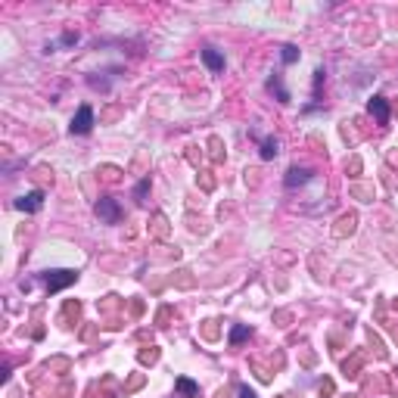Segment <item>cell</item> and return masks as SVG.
Masks as SVG:
<instances>
[{"instance_id":"obj_1","label":"cell","mask_w":398,"mask_h":398,"mask_svg":"<svg viewBox=\"0 0 398 398\" xmlns=\"http://www.w3.org/2000/svg\"><path fill=\"white\" fill-rule=\"evenodd\" d=\"M47 290L50 293H59V290H65V286H72L75 280H78V274L75 271H47Z\"/></svg>"},{"instance_id":"obj_2","label":"cell","mask_w":398,"mask_h":398,"mask_svg":"<svg viewBox=\"0 0 398 398\" xmlns=\"http://www.w3.org/2000/svg\"><path fill=\"white\" fill-rule=\"evenodd\" d=\"M90 128H94V109L81 106L78 112H75V118H72V134H87Z\"/></svg>"},{"instance_id":"obj_3","label":"cell","mask_w":398,"mask_h":398,"mask_svg":"<svg viewBox=\"0 0 398 398\" xmlns=\"http://www.w3.org/2000/svg\"><path fill=\"white\" fill-rule=\"evenodd\" d=\"M97 215L103 218L106 224H118V221H122V211H118L115 199H100L97 202Z\"/></svg>"},{"instance_id":"obj_4","label":"cell","mask_w":398,"mask_h":398,"mask_svg":"<svg viewBox=\"0 0 398 398\" xmlns=\"http://www.w3.org/2000/svg\"><path fill=\"white\" fill-rule=\"evenodd\" d=\"M41 206H44V193H41V190H31L28 196L16 199V209H19V211H38Z\"/></svg>"},{"instance_id":"obj_5","label":"cell","mask_w":398,"mask_h":398,"mask_svg":"<svg viewBox=\"0 0 398 398\" xmlns=\"http://www.w3.org/2000/svg\"><path fill=\"white\" fill-rule=\"evenodd\" d=\"M367 109H370V115H374L379 125H386V122H389V103H386L383 97H374V100H370V106H367Z\"/></svg>"},{"instance_id":"obj_6","label":"cell","mask_w":398,"mask_h":398,"mask_svg":"<svg viewBox=\"0 0 398 398\" xmlns=\"http://www.w3.org/2000/svg\"><path fill=\"white\" fill-rule=\"evenodd\" d=\"M355 224H358V215H355V211H349V215H342L339 221H336L333 233H336V236H345V233H352V230H355Z\"/></svg>"},{"instance_id":"obj_7","label":"cell","mask_w":398,"mask_h":398,"mask_svg":"<svg viewBox=\"0 0 398 398\" xmlns=\"http://www.w3.org/2000/svg\"><path fill=\"white\" fill-rule=\"evenodd\" d=\"M311 171L308 168H290V174H286V187H302V184H308Z\"/></svg>"},{"instance_id":"obj_8","label":"cell","mask_w":398,"mask_h":398,"mask_svg":"<svg viewBox=\"0 0 398 398\" xmlns=\"http://www.w3.org/2000/svg\"><path fill=\"white\" fill-rule=\"evenodd\" d=\"M202 59H206V65H209L211 72H221V69H224V56L218 53V50H211V47L202 50Z\"/></svg>"},{"instance_id":"obj_9","label":"cell","mask_w":398,"mask_h":398,"mask_svg":"<svg viewBox=\"0 0 398 398\" xmlns=\"http://www.w3.org/2000/svg\"><path fill=\"white\" fill-rule=\"evenodd\" d=\"M174 389H177V392H181L184 398H196V395H199V386L193 383V379H187V377H181V379H177V383H174Z\"/></svg>"},{"instance_id":"obj_10","label":"cell","mask_w":398,"mask_h":398,"mask_svg":"<svg viewBox=\"0 0 398 398\" xmlns=\"http://www.w3.org/2000/svg\"><path fill=\"white\" fill-rule=\"evenodd\" d=\"M364 364V352H355V358L352 361H345L342 364V370H345V377H358V367Z\"/></svg>"},{"instance_id":"obj_11","label":"cell","mask_w":398,"mask_h":398,"mask_svg":"<svg viewBox=\"0 0 398 398\" xmlns=\"http://www.w3.org/2000/svg\"><path fill=\"white\" fill-rule=\"evenodd\" d=\"M249 333H252V330H249L246 324H240V327H233V330H230V345H240L243 339H249Z\"/></svg>"},{"instance_id":"obj_12","label":"cell","mask_w":398,"mask_h":398,"mask_svg":"<svg viewBox=\"0 0 398 398\" xmlns=\"http://www.w3.org/2000/svg\"><path fill=\"white\" fill-rule=\"evenodd\" d=\"M274 156H277V140L274 137L261 140V159H274Z\"/></svg>"},{"instance_id":"obj_13","label":"cell","mask_w":398,"mask_h":398,"mask_svg":"<svg viewBox=\"0 0 398 398\" xmlns=\"http://www.w3.org/2000/svg\"><path fill=\"white\" fill-rule=\"evenodd\" d=\"M156 361H159V349H152V345H149V349L140 352V364H156Z\"/></svg>"},{"instance_id":"obj_14","label":"cell","mask_w":398,"mask_h":398,"mask_svg":"<svg viewBox=\"0 0 398 398\" xmlns=\"http://www.w3.org/2000/svg\"><path fill=\"white\" fill-rule=\"evenodd\" d=\"M268 87H271V90H277V97H280V103H290V94H286V90H283V84H280V81H277V78H274V81H271V84H268Z\"/></svg>"},{"instance_id":"obj_15","label":"cell","mask_w":398,"mask_h":398,"mask_svg":"<svg viewBox=\"0 0 398 398\" xmlns=\"http://www.w3.org/2000/svg\"><path fill=\"white\" fill-rule=\"evenodd\" d=\"M295 59H299V50H295L293 44H286L283 47V63H295Z\"/></svg>"},{"instance_id":"obj_16","label":"cell","mask_w":398,"mask_h":398,"mask_svg":"<svg viewBox=\"0 0 398 398\" xmlns=\"http://www.w3.org/2000/svg\"><path fill=\"white\" fill-rule=\"evenodd\" d=\"M224 152H221V140L218 137H211V159H221Z\"/></svg>"},{"instance_id":"obj_17","label":"cell","mask_w":398,"mask_h":398,"mask_svg":"<svg viewBox=\"0 0 398 398\" xmlns=\"http://www.w3.org/2000/svg\"><path fill=\"white\" fill-rule=\"evenodd\" d=\"M147 190H149V181H140V184H137V193H134V196H137V202H143Z\"/></svg>"},{"instance_id":"obj_18","label":"cell","mask_w":398,"mask_h":398,"mask_svg":"<svg viewBox=\"0 0 398 398\" xmlns=\"http://www.w3.org/2000/svg\"><path fill=\"white\" fill-rule=\"evenodd\" d=\"M156 233H159V236H165V233H168V230H165V218H162V215H156Z\"/></svg>"},{"instance_id":"obj_19","label":"cell","mask_w":398,"mask_h":398,"mask_svg":"<svg viewBox=\"0 0 398 398\" xmlns=\"http://www.w3.org/2000/svg\"><path fill=\"white\" fill-rule=\"evenodd\" d=\"M103 174H106V181H118V168H106Z\"/></svg>"},{"instance_id":"obj_20","label":"cell","mask_w":398,"mask_h":398,"mask_svg":"<svg viewBox=\"0 0 398 398\" xmlns=\"http://www.w3.org/2000/svg\"><path fill=\"white\" fill-rule=\"evenodd\" d=\"M240 398H258V395H255V392H252V389H249V386H243V389H240Z\"/></svg>"},{"instance_id":"obj_21","label":"cell","mask_w":398,"mask_h":398,"mask_svg":"<svg viewBox=\"0 0 398 398\" xmlns=\"http://www.w3.org/2000/svg\"><path fill=\"white\" fill-rule=\"evenodd\" d=\"M320 392L330 395V392H333V383H330V379H324V383H320Z\"/></svg>"},{"instance_id":"obj_22","label":"cell","mask_w":398,"mask_h":398,"mask_svg":"<svg viewBox=\"0 0 398 398\" xmlns=\"http://www.w3.org/2000/svg\"><path fill=\"white\" fill-rule=\"evenodd\" d=\"M140 383H143V377H134V379H131V383H128V392H134V389H137Z\"/></svg>"},{"instance_id":"obj_23","label":"cell","mask_w":398,"mask_h":398,"mask_svg":"<svg viewBox=\"0 0 398 398\" xmlns=\"http://www.w3.org/2000/svg\"><path fill=\"white\" fill-rule=\"evenodd\" d=\"M349 398H358V395H349Z\"/></svg>"}]
</instances>
